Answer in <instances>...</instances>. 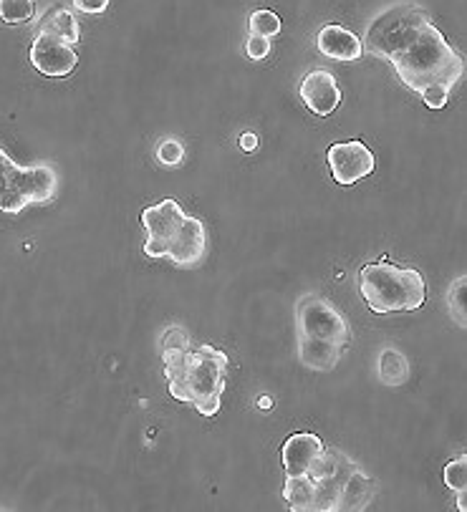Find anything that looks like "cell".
Returning <instances> with one entry per match:
<instances>
[{
    "instance_id": "1",
    "label": "cell",
    "mask_w": 467,
    "mask_h": 512,
    "mask_svg": "<svg viewBox=\"0 0 467 512\" xmlns=\"http://www.w3.org/2000/svg\"><path fill=\"white\" fill-rule=\"evenodd\" d=\"M361 48L389 61L427 109H445L452 89L465 76V59L447 43L425 8L414 3H397L379 13L369 23Z\"/></svg>"
},
{
    "instance_id": "2",
    "label": "cell",
    "mask_w": 467,
    "mask_h": 512,
    "mask_svg": "<svg viewBox=\"0 0 467 512\" xmlns=\"http://www.w3.org/2000/svg\"><path fill=\"white\" fill-rule=\"evenodd\" d=\"M165 379L172 399L192 404L202 417H215L223 407L228 356L215 346L202 344L190 349L185 344H165L162 349Z\"/></svg>"
},
{
    "instance_id": "3",
    "label": "cell",
    "mask_w": 467,
    "mask_h": 512,
    "mask_svg": "<svg viewBox=\"0 0 467 512\" xmlns=\"http://www.w3.org/2000/svg\"><path fill=\"white\" fill-rule=\"evenodd\" d=\"M147 230L144 255L170 258L177 268H197L207 255V230L197 217H190L175 200H162L142 210Z\"/></svg>"
},
{
    "instance_id": "4",
    "label": "cell",
    "mask_w": 467,
    "mask_h": 512,
    "mask_svg": "<svg viewBox=\"0 0 467 512\" xmlns=\"http://www.w3.org/2000/svg\"><path fill=\"white\" fill-rule=\"evenodd\" d=\"M359 293L374 313L417 311L427 301V283L420 270L379 260L359 270Z\"/></svg>"
},
{
    "instance_id": "5",
    "label": "cell",
    "mask_w": 467,
    "mask_h": 512,
    "mask_svg": "<svg viewBox=\"0 0 467 512\" xmlns=\"http://www.w3.org/2000/svg\"><path fill=\"white\" fill-rule=\"evenodd\" d=\"M59 195V172L51 164L21 167L0 149V212L18 215L31 205H48Z\"/></svg>"
},
{
    "instance_id": "6",
    "label": "cell",
    "mask_w": 467,
    "mask_h": 512,
    "mask_svg": "<svg viewBox=\"0 0 467 512\" xmlns=\"http://www.w3.org/2000/svg\"><path fill=\"white\" fill-rule=\"evenodd\" d=\"M296 331L321 338V341H329V344L341 346V349L349 344L351 338V328L344 313L329 298L319 296V293H306V296L298 298Z\"/></svg>"
},
{
    "instance_id": "7",
    "label": "cell",
    "mask_w": 467,
    "mask_h": 512,
    "mask_svg": "<svg viewBox=\"0 0 467 512\" xmlns=\"http://www.w3.org/2000/svg\"><path fill=\"white\" fill-rule=\"evenodd\" d=\"M326 159H329L331 177H334L336 185L351 187L359 180L369 177L377 167V159H374L372 149L364 142H336L331 144L329 152H326Z\"/></svg>"
},
{
    "instance_id": "8",
    "label": "cell",
    "mask_w": 467,
    "mask_h": 512,
    "mask_svg": "<svg viewBox=\"0 0 467 512\" xmlns=\"http://www.w3.org/2000/svg\"><path fill=\"white\" fill-rule=\"evenodd\" d=\"M31 64L33 69L41 71L43 76L64 79L79 64L74 46L64 43L61 38L48 36V33H36V41L31 46Z\"/></svg>"
},
{
    "instance_id": "9",
    "label": "cell",
    "mask_w": 467,
    "mask_h": 512,
    "mask_svg": "<svg viewBox=\"0 0 467 512\" xmlns=\"http://www.w3.org/2000/svg\"><path fill=\"white\" fill-rule=\"evenodd\" d=\"M298 94H301V101L308 106V111H314L316 117H331L341 104V89L336 84V76L324 69H316L303 76Z\"/></svg>"
},
{
    "instance_id": "10",
    "label": "cell",
    "mask_w": 467,
    "mask_h": 512,
    "mask_svg": "<svg viewBox=\"0 0 467 512\" xmlns=\"http://www.w3.org/2000/svg\"><path fill=\"white\" fill-rule=\"evenodd\" d=\"M324 452V439L311 432H296L283 442L281 460L286 477L306 475L308 467L314 465L316 457Z\"/></svg>"
},
{
    "instance_id": "11",
    "label": "cell",
    "mask_w": 467,
    "mask_h": 512,
    "mask_svg": "<svg viewBox=\"0 0 467 512\" xmlns=\"http://www.w3.org/2000/svg\"><path fill=\"white\" fill-rule=\"evenodd\" d=\"M316 46L324 56L334 61H344V64H351V61H359L364 56V48H361V38L356 33H351L349 28L341 26H324L316 36Z\"/></svg>"
},
{
    "instance_id": "12",
    "label": "cell",
    "mask_w": 467,
    "mask_h": 512,
    "mask_svg": "<svg viewBox=\"0 0 467 512\" xmlns=\"http://www.w3.org/2000/svg\"><path fill=\"white\" fill-rule=\"evenodd\" d=\"M296 351H298V361L311 371L336 369V364L341 361V354H344L341 346L329 344V341H321V338L306 336V333L301 331H296Z\"/></svg>"
},
{
    "instance_id": "13",
    "label": "cell",
    "mask_w": 467,
    "mask_h": 512,
    "mask_svg": "<svg viewBox=\"0 0 467 512\" xmlns=\"http://www.w3.org/2000/svg\"><path fill=\"white\" fill-rule=\"evenodd\" d=\"M374 490H377V485H374L372 477H369L364 470H359V467H354L351 475L346 477L344 487H341L339 502H336V512L367 510L369 502H372L374 497Z\"/></svg>"
},
{
    "instance_id": "14",
    "label": "cell",
    "mask_w": 467,
    "mask_h": 512,
    "mask_svg": "<svg viewBox=\"0 0 467 512\" xmlns=\"http://www.w3.org/2000/svg\"><path fill=\"white\" fill-rule=\"evenodd\" d=\"M38 33H48V36L61 38V41L69 43V46H74V43L81 41L79 21H76L74 13L66 11V8H61V6H54L51 11L46 13V16L41 18Z\"/></svg>"
},
{
    "instance_id": "15",
    "label": "cell",
    "mask_w": 467,
    "mask_h": 512,
    "mask_svg": "<svg viewBox=\"0 0 467 512\" xmlns=\"http://www.w3.org/2000/svg\"><path fill=\"white\" fill-rule=\"evenodd\" d=\"M283 500L288 502L293 512H314L316 482L308 475L286 477V482H283Z\"/></svg>"
},
{
    "instance_id": "16",
    "label": "cell",
    "mask_w": 467,
    "mask_h": 512,
    "mask_svg": "<svg viewBox=\"0 0 467 512\" xmlns=\"http://www.w3.org/2000/svg\"><path fill=\"white\" fill-rule=\"evenodd\" d=\"M377 374L384 386H402L409 379V361L407 356L399 354L397 349L387 346L377 359Z\"/></svg>"
},
{
    "instance_id": "17",
    "label": "cell",
    "mask_w": 467,
    "mask_h": 512,
    "mask_svg": "<svg viewBox=\"0 0 467 512\" xmlns=\"http://www.w3.org/2000/svg\"><path fill=\"white\" fill-rule=\"evenodd\" d=\"M445 485L457 495V510L467 512V454L445 465Z\"/></svg>"
},
{
    "instance_id": "18",
    "label": "cell",
    "mask_w": 467,
    "mask_h": 512,
    "mask_svg": "<svg viewBox=\"0 0 467 512\" xmlns=\"http://www.w3.org/2000/svg\"><path fill=\"white\" fill-rule=\"evenodd\" d=\"M465 288H467V278L465 275H460V278H455V283H452L450 288V303H447V311H450L452 321H455L457 328H465L467 326V313H465Z\"/></svg>"
},
{
    "instance_id": "19",
    "label": "cell",
    "mask_w": 467,
    "mask_h": 512,
    "mask_svg": "<svg viewBox=\"0 0 467 512\" xmlns=\"http://www.w3.org/2000/svg\"><path fill=\"white\" fill-rule=\"evenodd\" d=\"M36 13L33 0H0V18L6 23H28Z\"/></svg>"
},
{
    "instance_id": "20",
    "label": "cell",
    "mask_w": 467,
    "mask_h": 512,
    "mask_svg": "<svg viewBox=\"0 0 467 512\" xmlns=\"http://www.w3.org/2000/svg\"><path fill=\"white\" fill-rule=\"evenodd\" d=\"M281 18L273 11H255L250 16V33L261 38H276L281 33Z\"/></svg>"
},
{
    "instance_id": "21",
    "label": "cell",
    "mask_w": 467,
    "mask_h": 512,
    "mask_svg": "<svg viewBox=\"0 0 467 512\" xmlns=\"http://www.w3.org/2000/svg\"><path fill=\"white\" fill-rule=\"evenodd\" d=\"M157 162L162 167H180L185 162V144L172 137L160 139V144H157Z\"/></svg>"
},
{
    "instance_id": "22",
    "label": "cell",
    "mask_w": 467,
    "mask_h": 512,
    "mask_svg": "<svg viewBox=\"0 0 467 512\" xmlns=\"http://www.w3.org/2000/svg\"><path fill=\"white\" fill-rule=\"evenodd\" d=\"M245 53H248V59L263 61L271 53V38H261L250 33L248 41H245Z\"/></svg>"
},
{
    "instance_id": "23",
    "label": "cell",
    "mask_w": 467,
    "mask_h": 512,
    "mask_svg": "<svg viewBox=\"0 0 467 512\" xmlns=\"http://www.w3.org/2000/svg\"><path fill=\"white\" fill-rule=\"evenodd\" d=\"M76 11L81 13H91V16H96V13H104L109 8V0H74Z\"/></svg>"
},
{
    "instance_id": "24",
    "label": "cell",
    "mask_w": 467,
    "mask_h": 512,
    "mask_svg": "<svg viewBox=\"0 0 467 512\" xmlns=\"http://www.w3.org/2000/svg\"><path fill=\"white\" fill-rule=\"evenodd\" d=\"M240 149H243V152H255V149H258V137H255L253 132L240 134Z\"/></svg>"
},
{
    "instance_id": "25",
    "label": "cell",
    "mask_w": 467,
    "mask_h": 512,
    "mask_svg": "<svg viewBox=\"0 0 467 512\" xmlns=\"http://www.w3.org/2000/svg\"><path fill=\"white\" fill-rule=\"evenodd\" d=\"M258 407H261V409H271L273 404H271V399H268V396H261V399H258Z\"/></svg>"
}]
</instances>
